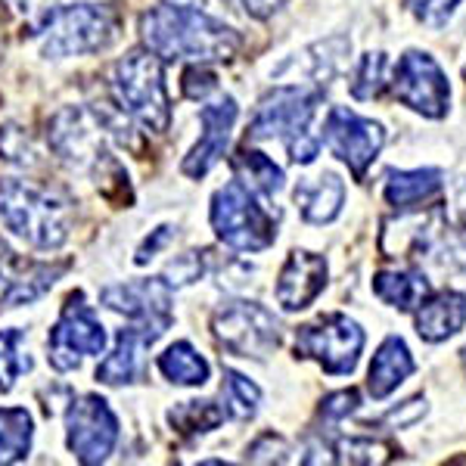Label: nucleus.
Returning <instances> with one entry per match:
<instances>
[{"label":"nucleus","mask_w":466,"mask_h":466,"mask_svg":"<svg viewBox=\"0 0 466 466\" xmlns=\"http://www.w3.org/2000/svg\"><path fill=\"white\" fill-rule=\"evenodd\" d=\"M112 94L122 112L147 131L165 134L171 125V100L165 87V66L153 50H131L112 69Z\"/></svg>","instance_id":"39448f33"},{"label":"nucleus","mask_w":466,"mask_h":466,"mask_svg":"<svg viewBox=\"0 0 466 466\" xmlns=\"http://www.w3.org/2000/svg\"><path fill=\"white\" fill-rule=\"evenodd\" d=\"M463 78H466V66H463Z\"/></svg>","instance_id":"a19ab883"},{"label":"nucleus","mask_w":466,"mask_h":466,"mask_svg":"<svg viewBox=\"0 0 466 466\" xmlns=\"http://www.w3.org/2000/svg\"><path fill=\"white\" fill-rule=\"evenodd\" d=\"M420 417H426V398H410L408 404H401V408L389 410L386 417H382V423H392L395 430H404V426L417 423Z\"/></svg>","instance_id":"4c0bfd02"},{"label":"nucleus","mask_w":466,"mask_h":466,"mask_svg":"<svg viewBox=\"0 0 466 466\" xmlns=\"http://www.w3.org/2000/svg\"><path fill=\"white\" fill-rule=\"evenodd\" d=\"M323 144L329 147V153L349 165L355 180H364L367 168L386 144V131L373 118H364L345 106H333L327 112V122H323Z\"/></svg>","instance_id":"4468645a"},{"label":"nucleus","mask_w":466,"mask_h":466,"mask_svg":"<svg viewBox=\"0 0 466 466\" xmlns=\"http://www.w3.org/2000/svg\"><path fill=\"white\" fill-rule=\"evenodd\" d=\"M35 423L25 408H0V463H19L32 451Z\"/></svg>","instance_id":"a878e982"},{"label":"nucleus","mask_w":466,"mask_h":466,"mask_svg":"<svg viewBox=\"0 0 466 466\" xmlns=\"http://www.w3.org/2000/svg\"><path fill=\"white\" fill-rule=\"evenodd\" d=\"M413 370H417V364H413L404 339L401 336H389L377 349V355H373L370 373H367V389H370V395L377 398V401H382V398L392 395Z\"/></svg>","instance_id":"4be33fe9"},{"label":"nucleus","mask_w":466,"mask_h":466,"mask_svg":"<svg viewBox=\"0 0 466 466\" xmlns=\"http://www.w3.org/2000/svg\"><path fill=\"white\" fill-rule=\"evenodd\" d=\"M386 72H389V56L382 50L364 54L355 75H351V96L355 100H377V96H382L389 87Z\"/></svg>","instance_id":"c756f323"},{"label":"nucleus","mask_w":466,"mask_h":466,"mask_svg":"<svg viewBox=\"0 0 466 466\" xmlns=\"http://www.w3.org/2000/svg\"><path fill=\"white\" fill-rule=\"evenodd\" d=\"M63 270L66 265H44V261L19 258L0 239V308H19L37 302L44 292L54 287Z\"/></svg>","instance_id":"dca6fc26"},{"label":"nucleus","mask_w":466,"mask_h":466,"mask_svg":"<svg viewBox=\"0 0 466 466\" xmlns=\"http://www.w3.org/2000/svg\"><path fill=\"white\" fill-rule=\"evenodd\" d=\"M140 37H144V47L153 50L162 63L171 59L218 63V59L237 56L239 50V35L230 25L184 4H162L144 13Z\"/></svg>","instance_id":"f257e3e1"},{"label":"nucleus","mask_w":466,"mask_h":466,"mask_svg":"<svg viewBox=\"0 0 466 466\" xmlns=\"http://www.w3.org/2000/svg\"><path fill=\"white\" fill-rule=\"evenodd\" d=\"M221 398H224V410H228L230 420H252L261 404V389L255 386L249 377H243V373L224 370Z\"/></svg>","instance_id":"cd10ccee"},{"label":"nucleus","mask_w":466,"mask_h":466,"mask_svg":"<svg viewBox=\"0 0 466 466\" xmlns=\"http://www.w3.org/2000/svg\"><path fill=\"white\" fill-rule=\"evenodd\" d=\"M66 445L75 461L85 466H96L109 461L118 445V417L100 395H78L66 410Z\"/></svg>","instance_id":"9b49d317"},{"label":"nucleus","mask_w":466,"mask_h":466,"mask_svg":"<svg viewBox=\"0 0 466 466\" xmlns=\"http://www.w3.org/2000/svg\"><path fill=\"white\" fill-rule=\"evenodd\" d=\"M333 463H386L392 461L395 448L373 439H339L333 445Z\"/></svg>","instance_id":"7c9ffc66"},{"label":"nucleus","mask_w":466,"mask_h":466,"mask_svg":"<svg viewBox=\"0 0 466 466\" xmlns=\"http://www.w3.org/2000/svg\"><path fill=\"white\" fill-rule=\"evenodd\" d=\"M159 373L175 386H206L208 382V360L193 349L190 342H175L156 360Z\"/></svg>","instance_id":"b1692460"},{"label":"nucleus","mask_w":466,"mask_h":466,"mask_svg":"<svg viewBox=\"0 0 466 466\" xmlns=\"http://www.w3.org/2000/svg\"><path fill=\"white\" fill-rule=\"evenodd\" d=\"M153 345V339L144 333L140 327H127L118 329L116 336V349L96 367V380L103 386H131L144 377L147 367V349Z\"/></svg>","instance_id":"a211bd4d"},{"label":"nucleus","mask_w":466,"mask_h":466,"mask_svg":"<svg viewBox=\"0 0 466 466\" xmlns=\"http://www.w3.org/2000/svg\"><path fill=\"white\" fill-rule=\"evenodd\" d=\"M0 156H4V162L19 165V168H35L37 165V153L32 147V137H28L19 125L0 127Z\"/></svg>","instance_id":"2f4dec72"},{"label":"nucleus","mask_w":466,"mask_h":466,"mask_svg":"<svg viewBox=\"0 0 466 466\" xmlns=\"http://www.w3.org/2000/svg\"><path fill=\"white\" fill-rule=\"evenodd\" d=\"M392 90L395 96L410 106L413 112L426 118H445L448 103H451V87L448 75L441 72V66L435 63L423 50H408L398 59L392 72Z\"/></svg>","instance_id":"ddd939ff"},{"label":"nucleus","mask_w":466,"mask_h":466,"mask_svg":"<svg viewBox=\"0 0 466 466\" xmlns=\"http://www.w3.org/2000/svg\"><path fill=\"white\" fill-rule=\"evenodd\" d=\"M364 351V329L349 314H323L296 329V355L311 358L329 377H349Z\"/></svg>","instance_id":"1a4fd4ad"},{"label":"nucleus","mask_w":466,"mask_h":466,"mask_svg":"<svg viewBox=\"0 0 466 466\" xmlns=\"http://www.w3.org/2000/svg\"><path fill=\"white\" fill-rule=\"evenodd\" d=\"M441 175L439 168H417V171H386V184H382V197L398 212H408V208H417L423 202L435 199L441 193Z\"/></svg>","instance_id":"412c9836"},{"label":"nucleus","mask_w":466,"mask_h":466,"mask_svg":"<svg viewBox=\"0 0 466 466\" xmlns=\"http://www.w3.org/2000/svg\"><path fill=\"white\" fill-rule=\"evenodd\" d=\"M360 404V392L358 389H339V392L327 395L320 401V417L329 420V423H339L349 413H355Z\"/></svg>","instance_id":"c9c22d12"},{"label":"nucleus","mask_w":466,"mask_h":466,"mask_svg":"<svg viewBox=\"0 0 466 466\" xmlns=\"http://www.w3.org/2000/svg\"><path fill=\"white\" fill-rule=\"evenodd\" d=\"M37 35H41V56L47 59L100 54L116 41L118 19L109 6L100 4L54 6L37 25Z\"/></svg>","instance_id":"423d86ee"},{"label":"nucleus","mask_w":466,"mask_h":466,"mask_svg":"<svg viewBox=\"0 0 466 466\" xmlns=\"http://www.w3.org/2000/svg\"><path fill=\"white\" fill-rule=\"evenodd\" d=\"M289 441L277 432H261L258 439L246 448V461L252 463H287L289 461Z\"/></svg>","instance_id":"72a5a7b5"},{"label":"nucleus","mask_w":466,"mask_h":466,"mask_svg":"<svg viewBox=\"0 0 466 466\" xmlns=\"http://www.w3.org/2000/svg\"><path fill=\"white\" fill-rule=\"evenodd\" d=\"M0 224L13 237L25 239L32 249H63L72 233V208L59 193L35 180H0Z\"/></svg>","instance_id":"f03ea898"},{"label":"nucleus","mask_w":466,"mask_h":466,"mask_svg":"<svg viewBox=\"0 0 466 466\" xmlns=\"http://www.w3.org/2000/svg\"><path fill=\"white\" fill-rule=\"evenodd\" d=\"M463 360H466V349H463Z\"/></svg>","instance_id":"79ce46f5"},{"label":"nucleus","mask_w":466,"mask_h":466,"mask_svg":"<svg viewBox=\"0 0 466 466\" xmlns=\"http://www.w3.org/2000/svg\"><path fill=\"white\" fill-rule=\"evenodd\" d=\"M237 4L255 19H268V16H274V13L287 4V0H237Z\"/></svg>","instance_id":"ea45409f"},{"label":"nucleus","mask_w":466,"mask_h":466,"mask_svg":"<svg viewBox=\"0 0 466 466\" xmlns=\"http://www.w3.org/2000/svg\"><path fill=\"white\" fill-rule=\"evenodd\" d=\"M401 4L408 6L423 25L445 28V22L451 19V13H454V6L461 4V0H401Z\"/></svg>","instance_id":"f704fd0d"},{"label":"nucleus","mask_w":466,"mask_h":466,"mask_svg":"<svg viewBox=\"0 0 466 466\" xmlns=\"http://www.w3.org/2000/svg\"><path fill=\"white\" fill-rule=\"evenodd\" d=\"M323 103V87L283 85L268 90L258 100L249 125V140H283L289 159L296 165H311L320 153V140L311 137V122Z\"/></svg>","instance_id":"7ed1b4c3"},{"label":"nucleus","mask_w":466,"mask_h":466,"mask_svg":"<svg viewBox=\"0 0 466 466\" xmlns=\"http://www.w3.org/2000/svg\"><path fill=\"white\" fill-rule=\"evenodd\" d=\"M103 351H106V329L94 314V308L85 305V296L72 292L59 320L47 333V360L54 364V370L69 373L78 370L81 358L103 355Z\"/></svg>","instance_id":"9d476101"},{"label":"nucleus","mask_w":466,"mask_h":466,"mask_svg":"<svg viewBox=\"0 0 466 466\" xmlns=\"http://www.w3.org/2000/svg\"><path fill=\"white\" fill-rule=\"evenodd\" d=\"M212 333L224 351L237 358L265 360L280 345V323L258 302H224L212 314Z\"/></svg>","instance_id":"6e6552de"},{"label":"nucleus","mask_w":466,"mask_h":466,"mask_svg":"<svg viewBox=\"0 0 466 466\" xmlns=\"http://www.w3.org/2000/svg\"><path fill=\"white\" fill-rule=\"evenodd\" d=\"M373 292L380 302L398 311H417V305L432 292L423 270H380L373 277Z\"/></svg>","instance_id":"5701e85b"},{"label":"nucleus","mask_w":466,"mask_h":466,"mask_svg":"<svg viewBox=\"0 0 466 466\" xmlns=\"http://www.w3.org/2000/svg\"><path fill=\"white\" fill-rule=\"evenodd\" d=\"M237 116H239V109H237V100H233V96H218V100L206 103V106L199 109L202 134H199L197 147L190 149V156L184 159V165H180V171H184L187 177L202 180L218 162L224 159L233 125H237Z\"/></svg>","instance_id":"2eb2a0df"},{"label":"nucleus","mask_w":466,"mask_h":466,"mask_svg":"<svg viewBox=\"0 0 466 466\" xmlns=\"http://www.w3.org/2000/svg\"><path fill=\"white\" fill-rule=\"evenodd\" d=\"M212 230L237 252H265L277 239V221L243 180H230L212 197Z\"/></svg>","instance_id":"0eeeda50"},{"label":"nucleus","mask_w":466,"mask_h":466,"mask_svg":"<svg viewBox=\"0 0 466 466\" xmlns=\"http://www.w3.org/2000/svg\"><path fill=\"white\" fill-rule=\"evenodd\" d=\"M171 233H175V228H171V224H162V228L156 230L153 237H147V239H144V246L137 249V258H134V261H137V265H147V261L153 258V255L159 252L165 243H168Z\"/></svg>","instance_id":"58836bf2"},{"label":"nucleus","mask_w":466,"mask_h":466,"mask_svg":"<svg viewBox=\"0 0 466 466\" xmlns=\"http://www.w3.org/2000/svg\"><path fill=\"white\" fill-rule=\"evenodd\" d=\"M32 370V358L25 351L22 329H0V392H10L22 373Z\"/></svg>","instance_id":"c85d7f7f"},{"label":"nucleus","mask_w":466,"mask_h":466,"mask_svg":"<svg viewBox=\"0 0 466 466\" xmlns=\"http://www.w3.org/2000/svg\"><path fill=\"white\" fill-rule=\"evenodd\" d=\"M413 323H417V336L423 342L451 339V336L461 333L466 327V296L454 289L435 292V296L430 292V296L417 305Z\"/></svg>","instance_id":"6ab92c4d"},{"label":"nucleus","mask_w":466,"mask_h":466,"mask_svg":"<svg viewBox=\"0 0 466 466\" xmlns=\"http://www.w3.org/2000/svg\"><path fill=\"white\" fill-rule=\"evenodd\" d=\"M327 287V258L308 249H292L277 277V305L283 311H302Z\"/></svg>","instance_id":"f3484780"},{"label":"nucleus","mask_w":466,"mask_h":466,"mask_svg":"<svg viewBox=\"0 0 466 466\" xmlns=\"http://www.w3.org/2000/svg\"><path fill=\"white\" fill-rule=\"evenodd\" d=\"M233 168H237V180H243L246 187L255 193V197H277L283 190V168L274 165L265 153L252 147H243L233 159Z\"/></svg>","instance_id":"393cba45"},{"label":"nucleus","mask_w":466,"mask_h":466,"mask_svg":"<svg viewBox=\"0 0 466 466\" xmlns=\"http://www.w3.org/2000/svg\"><path fill=\"white\" fill-rule=\"evenodd\" d=\"M215 87H218L215 72L202 69V66H193V69L184 72V94L190 96V100H206Z\"/></svg>","instance_id":"e433bc0d"},{"label":"nucleus","mask_w":466,"mask_h":466,"mask_svg":"<svg viewBox=\"0 0 466 466\" xmlns=\"http://www.w3.org/2000/svg\"><path fill=\"white\" fill-rule=\"evenodd\" d=\"M112 140H125L118 122L94 106H66L47 125V144L56 159L96 177L118 165L112 156Z\"/></svg>","instance_id":"20e7f679"},{"label":"nucleus","mask_w":466,"mask_h":466,"mask_svg":"<svg viewBox=\"0 0 466 466\" xmlns=\"http://www.w3.org/2000/svg\"><path fill=\"white\" fill-rule=\"evenodd\" d=\"M228 420L224 404L215 401H180L168 410V423L184 435H202L212 432Z\"/></svg>","instance_id":"bb28decb"},{"label":"nucleus","mask_w":466,"mask_h":466,"mask_svg":"<svg viewBox=\"0 0 466 466\" xmlns=\"http://www.w3.org/2000/svg\"><path fill=\"white\" fill-rule=\"evenodd\" d=\"M206 274V252H184L177 255L175 261H168V268H165V280H168V287H190V283H197L199 277Z\"/></svg>","instance_id":"473e14b6"},{"label":"nucleus","mask_w":466,"mask_h":466,"mask_svg":"<svg viewBox=\"0 0 466 466\" xmlns=\"http://www.w3.org/2000/svg\"><path fill=\"white\" fill-rule=\"evenodd\" d=\"M100 302L116 314H125L134 327H140L149 339H159L175 320V296L165 277H147V280L116 283L106 287Z\"/></svg>","instance_id":"f8f14e48"},{"label":"nucleus","mask_w":466,"mask_h":466,"mask_svg":"<svg viewBox=\"0 0 466 466\" xmlns=\"http://www.w3.org/2000/svg\"><path fill=\"white\" fill-rule=\"evenodd\" d=\"M292 199H296L299 212H302L308 224H329L342 212L345 184L339 180V175L323 171L320 177L299 180V187L292 190Z\"/></svg>","instance_id":"aec40b11"}]
</instances>
